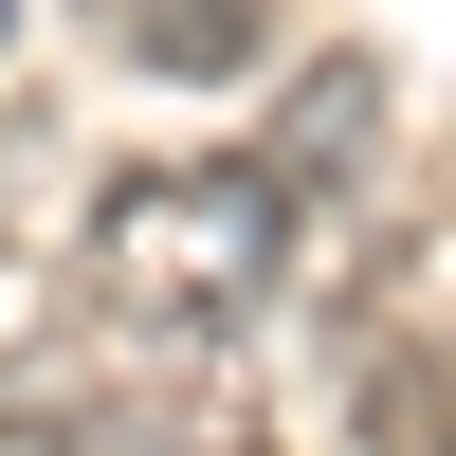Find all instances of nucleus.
<instances>
[{
	"instance_id": "4",
	"label": "nucleus",
	"mask_w": 456,
	"mask_h": 456,
	"mask_svg": "<svg viewBox=\"0 0 456 456\" xmlns=\"http://www.w3.org/2000/svg\"><path fill=\"white\" fill-rule=\"evenodd\" d=\"M73 19H128V0H73Z\"/></svg>"
},
{
	"instance_id": "3",
	"label": "nucleus",
	"mask_w": 456,
	"mask_h": 456,
	"mask_svg": "<svg viewBox=\"0 0 456 456\" xmlns=\"http://www.w3.org/2000/svg\"><path fill=\"white\" fill-rule=\"evenodd\" d=\"M110 55L165 73V92H238V73H274V0H128Z\"/></svg>"
},
{
	"instance_id": "2",
	"label": "nucleus",
	"mask_w": 456,
	"mask_h": 456,
	"mask_svg": "<svg viewBox=\"0 0 456 456\" xmlns=\"http://www.w3.org/2000/svg\"><path fill=\"white\" fill-rule=\"evenodd\" d=\"M365 146H384V73H365V55H311L256 165H274V201L311 219V201H347V183H365Z\"/></svg>"
},
{
	"instance_id": "1",
	"label": "nucleus",
	"mask_w": 456,
	"mask_h": 456,
	"mask_svg": "<svg viewBox=\"0 0 456 456\" xmlns=\"http://www.w3.org/2000/svg\"><path fill=\"white\" fill-rule=\"evenodd\" d=\"M73 292H92L128 347H238L292 292V201L256 146L219 165H110L92 219H73Z\"/></svg>"
}]
</instances>
